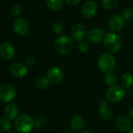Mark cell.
<instances>
[{
    "label": "cell",
    "instance_id": "obj_1",
    "mask_svg": "<svg viewBox=\"0 0 133 133\" xmlns=\"http://www.w3.org/2000/svg\"><path fill=\"white\" fill-rule=\"evenodd\" d=\"M103 45L108 52L110 53H116L119 52L122 47V40L117 33L109 32L104 36Z\"/></svg>",
    "mask_w": 133,
    "mask_h": 133
},
{
    "label": "cell",
    "instance_id": "obj_2",
    "mask_svg": "<svg viewBox=\"0 0 133 133\" xmlns=\"http://www.w3.org/2000/svg\"><path fill=\"white\" fill-rule=\"evenodd\" d=\"M35 125L33 118L28 114H21L18 116L14 121L15 129L20 133L31 132Z\"/></svg>",
    "mask_w": 133,
    "mask_h": 133
},
{
    "label": "cell",
    "instance_id": "obj_3",
    "mask_svg": "<svg viewBox=\"0 0 133 133\" xmlns=\"http://www.w3.org/2000/svg\"><path fill=\"white\" fill-rule=\"evenodd\" d=\"M116 66V60L110 53H103L98 59V68L104 74L112 73Z\"/></svg>",
    "mask_w": 133,
    "mask_h": 133
},
{
    "label": "cell",
    "instance_id": "obj_4",
    "mask_svg": "<svg viewBox=\"0 0 133 133\" xmlns=\"http://www.w3.org/2000/svg\"><path fill=\"white\" fill-rule=\"evenodd\" d=\"M73 49V41L72 38L68 35H63L57 38L54 43L55 51L61 55H65L69 53Z\"/></svg>",
    "mask_w": 133,
    "mask_h": 133
},
{
    "label": "cell",
    "instance_id": "obj_5",
    "mask_svg": "<svg viewBox=\"0 0 133 133\" xmlns=\"http://www.w3.org/2000/svg\"><path fill=\"white\" fill-rule=\"evenodd\" d=\"M125 94H126L125 89L122 85H115L114 86L110 87L107 89L106 92V96L109 101L112 103H117L124 99Z\"/></svg>",
    "mask_w": 133,
    "mask_h": 133
},
{
    "label": "cell",
    "instance_id": "obj_6",
    "mask_svg": "<svg viewBox=\"0 0 133 133\" xmlns=\"http://www.w3.org/2000/svg\"><path fill=\"white\" fill-rule=\"evenodd\" d=\"M17 96L15 88L10 84H3L0 85V99L5 103L13 101Z\"/></svg>",
    "mask_w": 133,
    "mask_h": 133
},
{
    "label": "cell",
    "instance_id": "obj_7",
    "mask_svg": "<svg viewBox=\"0 0 133 133\" xmlns=\"http://www.w3.org/2000/svg\"><path fill=\"white\" fill-rule=\"evenodd\" d=\"M97 4L93 0H87L82 6L81 12L84 18L91 19L92 18L97 12Z\"/></svg>",
    "mask_w": 133,
    "mask_h": 133
},
{
    "label": "cell",
    "instance_id": "obj_8",
    "mask_svg": "<svg viewBox=\"0 0 133 133\" xmlns=\"http://www.w3.org/2000/svg\"><path fill=\"white\" fill-rule=\"evenodd\" d=\"M87 35V30L85 26L82 23L75 24L71 30V38L76 42H81L83 41L85 37Z\"/></svg>",
    "mask_w": 133,
    "mask_h": 133
},
{
    "label": "cell",
    "instance_id": "obj_9",
    "mask_svg": "<svg viewBox=\"0 0 133 133\" xmlns=\"http://www.w3.org/2000/svg\"><path fill=\"white\" fill-rule=\"evenodd\" d=\"M10 71L14 77L18 78H22L28 75V68L27 65L20 62H17L10 65Z\"/></svg>",
    "mask_w": 133,
    "mask_h": 133
},
{
    "label": "cell",
    "instance_id": "obj_10",
    "mask_svg": "<svg viewBox=\"0 0 133 133\" xmlns=\"http://www.w3.org/2000/svg\"><path fill=\"white\" fill-rule=\"evenodd\" d=\"M124 26V20L119 14H113L108 20V27L112 32L121 31Z\"/></svg>",
    "mask_w": 133,
    "mask_h": 133
},
{
    "label": "cell",
    "instance_id": "obj_11",
    "mask_svg": "<svg viewBox=\"0 0 133 133\" xmlns=\"http://www.w3.org/2000/svg\"><path fill=\"white\" fill-rule=\"evenodd\" d=\"M47 78L52 84H59L63 79V72L57 66H53L49 69L47 72Z\"/></svg>",
    "mask_w": 133,
    "mask_h": 133
},
{
    "label": "cell",
    "instance_id": "obj_12",
    "mask_svg": "<svg viewBox=\"0 0 133 133\" xmlns=\"http://www.w3.org/2000/svg\"><path fill=\"white\" fill-rule=\"evenodd\" d=\"M14 29L17 35L21 36H24L28 33L30 30V27H29V24L25 19L17 18L14 23Z\"/></svg>",
    "mask_w": 133,
    "mask_h": 133
},
{
    "label": "cell",
    "instance_id": "obj_13",
    "mask_svg": "<svg viewBox=\"0 0 133 133\" xmlns=\"http://www.w3.org/2000/svg\"><path fill=\"white\" fill-rule=\"evenodd\" d=\"M99 117L105 121H110L112 118L113 113L111 109L108 107L107 99H100L99 100Z\"/></svg>",
    "mask_w": 133,
    "mask_h": 133
},
{
    "label": "cell",
    "instance_id": "obj_14",
    "mask_svg": "<svg viewBox=\"0 0 133 133\" xmlns=\"http://www.w3.org/2000/svg\"><path fill=\"white\" fill-rule=\"evenodd\" d=\"M16 53L14 47L8 42H3L0 45V56L3 59L9 60L14 57Z\"/></svg>",
    "mask_w": 133,
    "mask_h": 133
},
{
    "label": "cell",
    "instance_id": "obj_15",
    "mask_svg": "<svg viewBox=\"0 0 133 133\" xmlns=\"http://www.w3.org/2000/svg\"><path fill=\"white\" fill-rule=\"evenodd\" d=\"M103 35H104V31L102 28H91L90 30H89V31H87L86 37L88 40L92 43L97 44L102 41V39L103 38Z\"/></svg>",
    "mask_w": 133,
    "mask_h": 133
},
{
    "label": "cell",
    "instance_id": "obj_16",
    "mask_svg": "<svg viewBox=\"0 0 133 133\" xmlns=\"http://www.w3.org/2000/svg\"><path fill=\"white\" fill-rule=\"evenodd\" d=\"M117 127L119 130L122 131H127L131 126V120L125 115H121L117 118L116 121Z\"/></svg>",
    "mask_w": 133,
    "mask_h": 133
},
{
    "label": "cell",
    "instance_id": "obj_17",
    "mask_svg": "<svg viewBox=\"0 0 133 133\" xmlns=\"http://www.w3.org/2000/svg\"><path fill=\"white\" fill-rule=\"evenodd\" d=\"M85 119L80 114L75 115L71 118L70 122L71 128L75 131H81L82 129H83V128L85 127Z\"/></svg>",
    "mask_w": 133,
    "mask_h": 133
},
{
    "label": "cell",
    "instance_id": "obj_18",
    "mask_svg": "<svg viewBox=\"0 0 133 133\" xmlns=\"http://www.w3.org/2000/svg\"><path fill=\"white\" fill-rule=\"evenodd\" d=\"M18 108L14 103H9L4 109V115L9 120H15L18 116Z\"/></svg>",
    "mask_w": 133,
    "mask_h": 133
},
{
    "label": "cell",
    "instance_id": "obj_19",
    "mask_svg": "<svg viewBox=\"0 0 133 133\" xmlns=\"http://www.w3.org/2000/svg\"><path fill=\"white\" fill-rule=\"evenodd\" d=\"M121 85L124 89H129L133 85V75L131 73L125 72L121 77Z\"/></svg>",
    "mask_w": 133,
    "mask_h": 133
},
{
    "label": "cell",
    "instance_id": "obj_20",
    "mask_svg": "<svg viewBox=\"0 0 133 133\" xmlns=\"http://www.w3.org/2000/svg\"><path fill=\"white\" fill-rule=\"evenodd\" d=\"M49 84H50L49 80L48 79V78L45 77H39L35 81V85L39 90H45L48 89Z\"/></svg>",
    "mask_w": 133,
    "mask_h": 133
},
{
    "label": "cell",
    "instance_id": "obj_21",
    "mask_svg": "<svg viewBox=\"0 0 133 133\" xmlns=\"http://www.w3.org/2000/svg\"><path fill=\"white\" fill-rule=\"evenodd\" d=\"M49 9L52 11H58L63 6V0H46Z\"/></svg>",
    "mask_w": 133,
    "mask_h": 133
},
{
    "label": "cell",
    "instance_id": "obj_22",
    "mask_svg": "<svg viewBox=\"0 0 133 133\" xmlns=\"http://www.w3.org/2000/svg\"><path fill=\"white\" fill-rule=\"evenodd\" d=\"M117 82V78L115 74L114 73H110V74H107L105 78H104V82L107 85L111 87L116 85Z\"/></svg>",
    "mask_w": 133,
    "mask_h": 133
},
{
    "label": "cell",
    "instance_id": "obj_23",
    "mask_svg": "<svg viewBox=\"0 0 133 133\" xmlns=\"http://www.w3.org/2000/svg\"><path fill=\"white\" fill-rule=\"evenodd\" d=\"M119 2V0H101L102 6L106 10H112L115 8Z\"/></svg>",
    "mask_w": 133,
    "mask_h": 133
},
{
    "label": "cell",
    "instance_id": "obj_24",
    "mask_svg": "<svg viewBox=\"0 0 133 133\" xmlns=\"http://www.w3.org/2000/svg\"><path fill=\"white\" fill-rule=\"evenodd\" d=\"M11 128V122L6 117L0 119V129L3 131H8Z\"/></svg>",
    "mask_w": 133,
    "mask_h": 133
},
{
    "label": "cell",
    "instance_id": "obj_25",
    "mask_svg": "<svg viewBox=\"0 0 133 133\" xmlns=\"http://www.w3.org/2000/svg\"><path fill=\"white\" fill-rule=\"evenodd\" d=\"M121 17L124 21H128L133 17V9L130 6H128L124 8L122 11Z\"/></svg>",
    "mask_w": 133,
    "mask_h": 133
},
{
    "label": "cell",
    "instance_id": "obj_26",
    "mask_svg": "<svg viewBox=\"0 0 133 133\" xmlns=\"http://www.w3.org/2000/svg\"><path fill=\"white\" fill-rule=\"evenodd\" d=\"M52 30L55 34H61L63 30V25L59 21H55L52 25Z\"/></svg>",
    "mask_w": 133,
    "mask_h": 133
},
{
    "label": "cell",
    "instance_id": "obj_27",
    "mask_svg": "<svg viewBox=\"0 0 133 133\" xmlns=\"http://www.w3.org/2000/svg\"><path fill=\"white\" fill-rule=\"evenodd\" d=\"M78 49L82 53H86L89 51L90 49V47H89V45L85 42H79L78 44Z\"/></svg>",
    "mask_w": 133,
    "mask_h": 133
},
{
    "label": "cell",
    "instance_id": "obj_28",
    "mask_svg": "<svg viewBox=\"0 0 133 133\" xmlns=\"http://www.w3.org/2000/svg\"><path fill=\"white\" fill-rule=\"evenodd\" d=\"M10 13L14 16H18L21 13V7L18 4H14L10 8Z\"/></svg>",
    "mask_w": 133,
    "mask_h": 133
},
{
    "label": "cell",
    "instance_id": "obj_29",
    "mask_svg": "<svg viewBox=\"0 0 133 133\" xmlns=\"http://www.w3.org/2000/svg\"><path fill=\"white\" fill-rule=\"evenodd\" d=\"M36 63V59L34 56H29L26 59V64L28 66H33Z\"/></svg>",
    "mask_w": 133,
    "mask_h": 133
},
{
    "label": "cell",
    "instance_id": "obj_30",
    "mask_svg": "<svg viewBox=\"0 0 133 133\" xmlns=\"http://www.w3.org/2000/svg\"><path fill=\"white\" fill-rule=\"evenodd\" d=\"M44 124H45V121H44V119L42 118V117H38V118L36 119V121H35V125H36V127H38V128H40V127L43 126Z\"/></svg>",
    "mask_w": 133,
    "mask_h": 133
},
{
    "label": "cell",
    "instance_id": "obj_31",
    "mask_svg": "<svg viewBox=\"0 0 133 133\" xmlns=\"http://www.w3.org/2000/svg\"><path fill=\"white\" fill-rule=\"evenodd\" d=\"M65 1L70 6H76L81 2V0H65Z\"/></svg>",
    "mask_w": 133,
    "mask_h": 133
},
{
    "label": "cell",
    "instance_id": "obj_32",
    "mask_svg": "<svg viewBox=\"0 0 133 133\" xmlns=\"http://www.w3.org/2000/svg\"><path fill=\"white\" fill-rule=\"evenodd\" d=\"M129 115H130L131 118L133 119V107H131V108L129 110Z\"/></svg>",
    "mask_w": 133,
    "mask_h": 133
},
{
    "label": "cell",
    "instance_id": "obj_33",
    "mask_svg": "<svg viewBox=\"0 0 133 133\" xmlns=\"http://www.w3.org/2000/svg\"><path fill=\"white\" fill-rule=\"evenodd\" d=\"M82 133H94V132L92 131H84V132H82Z\"/></svg>",
    "mask_w": 133,
    "mask_h": 133
},
{
    "label": "cell",
    "instance_id": "obj_34",
    "mask_svg": "<svg viewBox=\"0 0 133 133\" xmlns=\"http://www.w3.org/2000/svg\"><path fill=\"white\" fill-rule=\"evenodd\" d=\"M128 133H133V128H132V129H131V130L128 131Z\"/></svg>",
    "mask_w": 133,
    "mask_h": 133
},
{
    "label": "cell",
    "instance_id": "obj_35",
    "mask_svg": "<svg viewBox=\"0 0 133 133\" xmlns=\"http://www.w3.org/2000/svg\"><path fill=\"white\" fill-rule=\"evenodd\" d=\"M10 133H16V132H10Z\"/></svg>",
    "mask_w": 133,
    "mask_h": 133
}]
</instances>
